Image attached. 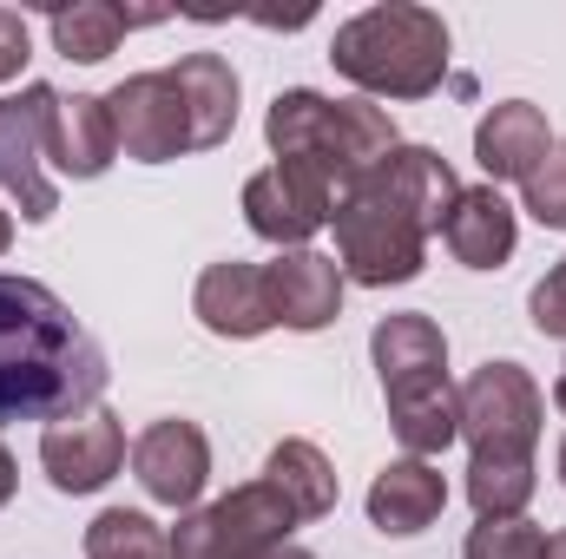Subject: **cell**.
Instances as JSON below:
<instances>
[{
  "mask_svg": "<svg viewBox=\"0 0 566 559\" xmlns=\"http://www.w3.org/2000/svg\"><path fill=\"white\" fill-rule=\"evenodd\" d=\"M60 93L53 86H20L0 99V191L20 204L27 224H46L60 211V191L46 178V126H53Z\"/></svg>",
  "mask_w": 566,
  "mask_h": 559,
  "instance_id": "cell-9",
  "label": "cell"
},
{
  "mask_svg": "<svg viewBox=\"0 0 566 559\" xmlns=\"http://www.w3.org/2000/svg\"><path fill=\"white\" fill-rule=\"evenodd\" d=\"M7 244H13V218L0 211V251H7Z\"/></svg>",
  "mask_w": 566,
  "mask_h": 559,
  "instance_id": "cell-31",
  "label": "cell"
},
{
  "mask_svg": "<svg viewBox=\"0 0 566 559\" xmlns=\"http://www.w3.org/2000/svg\"><path fill=\"white\" fill-rule=\"evenodd\" d=\"M86 559H171V534L139 507H106L86 527Z\"/></svg>",
  "mask_w": 566,
  "mask_h": 559,
  "instance_id": "cell-23",
  "label": "cell"
},
{
  "mask_svg": "<svg viewBox=\"0 0 566 559\" xmlns=\"http://www.w3.org/2000/svg\"><path fill=\"white\" fill-rule=\"evenodd\" d=\"M46 158L60 165V178H106V165L119 158V133L99 93H60L53 126H46Z\"/></svg>",
  "mask_w": 566,
  "mask_h": 559,
  "instance_id": "cell-19",
  "label": "cell"
},
{
  "mask_svg": "<svg viewBox=\"0 0 566 559\" xmlns=\"http://www.w3.org/2000/svg\"><path fill=\"white\" fill-rule=\"evenodd\" d=\"M363 184H376L382 198H396L428 238L448 224V211H454V198H461V184H454V171H448V158H441L434 145H396Z\"/></svg>",
  "mask_w": 566,
  "mask_h": 559,
  "instance_id": "cell-16",
  "label": "cell"
},
{
  "mask_svg": "<svg viewBox=\"0 0 566 559\" xmlns=\"http://www.w3.org/2000/svg\"><path fill=\"white\" fill-rule=\"evenodd\" d=\"M264 289H271V316L296 336L329 329L343 316V264L323 251H277V264H264Z\"/></svg>",
  "mask_w": 566,
  "mask_h": 559,
  "instance_id": "cell-13",
  "label": "cell"
},
{
  "mask_svg": "<svg viewBox=\"0 0 566 559\" xmlns=\"http://www.w3.org/2000/svg\"><path fill=\"white\" fill-rule=\"evenodd\" d=\"M264 139L277 158H310L336 191H356L389 151H396V119L369 99H323L310 86H290L264 113Z\"/></svg>",
  "mask_w": 566,
  "mask_h": 559,
  "instance_id": "cell-4",
  "label": "cell"
},
{
  "mask_svg": "<svg viewBox=\"0 0 566 559\" xmlns=\"http://www.w3.org/2000/svg\"><path fill=\"white\" fill-rule=\"evenodd\" d=\"M369 356H376V376L389 395V428L416 461L461 441V395L448 389V336L434 316H422V309L382 316L369 336Z\"/></svg>",
  "mask_w": 566,
  "mask_h": 559,
  "instance_id": "cell-2",
  "label": "cell"
},
{
  "mask_svg": "<svg viewBox=\"0 0 566 559\" xmlns=\"http://www.w3.org/2000/svg\"><path fill=\"white\" fill-rule=\"evenodd\" d=\"M133 474H139V487L158 507L191 514L198 494H205V481H211V441H205V428L198 421H178V415L151 421L139 441H133Z\"/></svg>",
  "mask_w": 566,
  "mask_h": 559,
  "instance_id": "cell-11",
  "label": "cell"
},
{
  "mask_svg": "<svg viewBox=\"0 0 566 559\" xmlns=\"http://www.w3.org/2000/svg\"><path fill=\"white\" fill-rule=\"evenodd\" d=\"M106 395V349L40 277L0 271V421H73Z\"/></svg>",
  "mask_w": 566,
  "mask_h": 559,
  "instance_id": "cell-1",
  "label": "cell"
},
{
  "mask_svg": "<svg viewBox=\"0 0 566 559\" xmlns=\"http://www.w3.org/2000/svg\"><path fill=\"white\" fill-rule=\"evenodd\" d=\"M554 402H560V415H566V369H560V382H554Z\"/></svg>",
  "mask_w": 566,
  "mask_h": 559,
  "instance_id": "cell-32",
  "label": "cell"
},
{
  "mask_svg": "<svg viewBox=\"0 0 566 559\" xmlns=\"http://www.w3.org/2000/svg\"><path fill=\"white\" fill-rule=\"evenodd\" d=\"M560 487H566V441H560Z\"/></svg>",
  "mask_w": 566,
  "mask_h": 559,
  "instance_id": "cell-33",
  "label": "cell"
},
{
  "mask_svg": "<svg viewBox=\"0 0 566 559\" xmlns=\"http://www.w3.org/2000/svg\"><path fill=\"white\" fill-rule=\"evenodd\" d=\"M13 481H20V474H13V454H7V447H0V507H7V500H13Z\"/></svg>",
  "mask_w": 566,
  "mask_h": 559,
  "instance_id": "cell-28",
  "label": "cell"
},
{
  "mask_svg": "<svg viewBox=\"0 0 566 559\" xmlns=\"http://www.w3.org/2000/svg\"><path fill=\"white\" fill-rule=\"evenodd\" d=\"M441 507H448V481H441L428 461H416V454L389 461V467L369 481V527L389 534V540L428 534V527L441 520Z\"/></svg>",
  "mask_w": 566,
  "mask_h": 559,
  "instance_id": "cell-17",
  "label": "cell"
},
{
  "mask_svg": "<svg viewBox=\"0 0 566 559\" xmlns=\"http://www.w3.org/2000/svg\"><path fill=\"white\" fill-rule=\"evenodd\" d=\"M264 481L290 500L296 520H323L336 507V467L316 441H277L271 461H264Z\"/></svg>",
  "mask_w": 566,
  "mask_h": 559,
  "instance_id": "cell-22",
  "label": "cell"
},
{
  "mask_svg": "<svg viewBox=\"0 0 566 559\" xmlns=\"http://www.w3.org/2000/svg\"><path fill=\"white\" fill-rule=\"evenodd\" d=\"M521 191H527V211H534L547 231H566V139H554V151L541 158V171H534Z\"/></svg>",
  "mask_w": 566,
  "mask_h": 559,
  "instance_id": "cell-25",
  "label": "cell"
},
{
  "mask_svg": "<svg viewBox=\"0 0 566 559\" xmlns=\"http://www.w3.org/2000/svg\"><path fill=\"white\" fill-rule=\"evenodd\" d=\"M191 309H198V323H205L211 336H224V342H251V336L277 329V316H271V289H264V271H258V264H244V257L211 264V271L198 277V289H191Z\"/></svg>",
  "mask_w": 566,
  "mask_h": 559,
  "instance_id": "cell-14",
  "label": "cell"
},
{
  "mask_svg": "<svg viewBox=\"0 0 566 559\" xmlns=\"http://www.w3.org/2000/svg\"><path fill=\"white\" fill-rule=\"evenodd\" d=\"M264 559H316L310 547H277V553H264Z\"/></svg>",
  "mask_w": 566,
  "mask_h": 559,
  "instance_id": "cell-30",
  "label": "cell"
},
{
  "mask_svg": "<svg viewBox=\"0 0 566 559\" xmlns=\"http://www.w3.org/2000/svg\"><path fill=\"white\" fill-rule=\"evenodd\" d=\"M329 60L349 86L376 99H428L448 80V27L428 7L389 0V7L343 20L329 40Z\"/></svg>",
  "mask_w": 566,
  "mask_h": 559,
  "instance_id": "cell-3",
  "label": "cell"
},
{
  "mask_svg": "<svg viewBox=\"0 0 566 559\" xmlns=\"http://www.w3.org/2000/svg\"><path fill=\"white\" fill-rule=\"evenodd\" d=\"M20 66H27V20L0 7V80H20Z\"/></svg>",
  "mask_w": 566,
  "mask_h": 559,
  "instance_id": "cell-27",
  "label": "cell"
},
{
  "mask_svg": "<svg viewBox=\"0 0 566 559\" xmlns=\"http://www.w3.org/2000/svg\"><path fill=\"white\" fill-rule=\"evenodd\" d=\"M514 238H521L514 204H507L494 184H461V198H454V211H448V224H441V244L454 251V264H468V271H501V264L514 257Z\"/></svg>",
  "mask_w": 566,
  "mask_h": 559,
  "instance_id": "cell-18",
  "label": "cell"
},
{
  "mask_svg": "<svg viewBox=\"0 0 566 559\" xmlns=\"http://www.w3.org/2000/svg\"><path fill=\"white\" fill-rule=\"evenodd\" d=\"M547 559H566V527L560 534H547Z\"/></svg>",
  "mask_w": 566,
  "mask_h": 559,
  "instance_id": "cell-29",
  "label": "cell"
},
{
  "mask_svg": "<svg viewBox=\"0 0 566 559\" xmlns=\"http://www.w3.org/2000/svg\"><path fill=\"white\" fill-rule=\"evenodd\" d=\"M106 113H113V133L119 151L139 158V165H171L178 151H191V119H185V99L171 86V73H133L106 93Z\"/></svg>",
  "mask_w": 566,
  "mask_h": 559,
  "instance_id": "cell-10",
  "label": "cell"
},
{
  "mask_svg": "<svg viewBox=\"0 0 566 559\" xmlns=\"http://www.w3.org/2000/svg\"><path fill=\"white\" fill-rule=\"evenodd\" d=\"M527 316H534V329H541V336L566 342V257H560V264H554L541 283H534V296H527Z\"/></svg>",
  "mask_w": 566,
  "mask_h": 559,
  "instance_id": "cell-26",
  "label": "cell"
},
{
  "mask_svg": "<svg viewBox=\"0 0 566 559\" xmlns=\"http://www.w3.org/2000/svg\"><path fill=\"white\" fill-rule=\"evenodd\" d=\"M329 211H336V184L310 158H277L244 184V224L277 251H310Z\"/></svg>",
  "mask_w": 566,
  "mask_h": 559,
  "instance_id": "cell-8",
  "label": "cell"
},
{
  "mask_svg": "<svg viewBox=\"0 0 566 559\" xmlns=\"http://www.w3.org/2000/svg\"><path fill=\"white\" fill-rule=\"evenodd\" d=\"M547 395L521 362H481L461 382V441L468 461H534Z\"/></svg>",
  "mask_w": 566,
  "mask_h": 559,
  "instance_id": "cell-6",
  "label": "cell"
},
{
  "mask_svg": "<svg viewBox=\"0 0 566 559\" xmlns=\"http://www.w3.org/2000/svg\"><path fill=\"white\" fill-rule=\"evenodd\" d=\"M336 224V257H343V277L369 283V289H389V283H416L428 264V231L396 204L382 198L376 184H356L336 198L329 211Z\"/></svg>",
  "mask_w": 566,
  "mask_h": 559,
  "instance_id": "cell-5",
  "label": "cell"
},
{
  "mask_svg": "<svg viewBox=\"0 0 566 559\" xmlns=\"http://www.w3.org/2000/svg\"><path fill=\"white\" fill-rule=\"evenodd\" d=\"M145 20H165V13H126V7H113V0H80V7H60L46 27H53V46L66 53V60H80V66H99L106 53H119V40L145 27Z\"/></svg>",
  "mask_w": 566,
  "mask_h": 559,
  "instance_id": "cell-21",
  "label": "cell"
},
{
  "mask_svg": "<svg viewBox=\"0 0 566 559\" xmlns=\"http://www.w3.org/2000/svg\"><path fill=\"white\" fill-rule=\"evenodd\" d=\"M290 500H283L271 481H244L231 487L224 500L211 507H191L178 527H171V559H264L290 547Z\"/></svg>",
  "mask_w": 566,
  "mask_h": 559,
  "instance_id": "cell-7",
  "label": "cell"
},
{
  "mask_svg": "<svg viewBox=\"0 0 566 559\" xmlns=\"http://www.w3.org/2000/svg\"><path fill=\"white\" fill-rule=\"evenodd\" d=\"M178 99H185V119H191V151H211V145L231 139L238 126V73L224 53H185L178 66H165Z\"/></svg>",
  "mask_w": 566,
  "mask_h": 559,
  "instance_id": "cell-20",
  "label": "cell"
},
{
  "mask_svg": "<svg viewBox=\"0 0 566 559\" xmlns=\"http://www.w3.org/2000/svg\"><path fill=\"white\" fill-rule=\"evenodd\" d=\"M547 151H554L547 113L527 106V99H501V106L474 126V165L488 171V184H527Z\"/></svg>",
  "mask_w": 566,
  "mask_h": 559,
  "instance_id": "cell-15",
  "label": "cell"
},
{
  "mask_svg": "<svg viewBox=\"0 0 566 559\" xmlns=\"http://www.w3.org/2000/svg\"><path fill=\"white\" fill-rule=\"evenodd\" d=\"M126 461V428L113 409H86L40 434V467L60 494H99Z\"/></svg>",
  "mask_w": 566,
  "mask_h": 559,
  "instance_id": "cell-12",
  "label": "cell"
},
{
  "mask_svg": "<svg viewBox=\"0 0 566 559\" xmlns=\"http://www.w3.org/2000/svg\"><path fill=\"white\" fill-rule=\"evenodd\" d=\"M461 559H547V527H534L527 514L521 520H481L468 534Z\"/></svg>",
  "mask_w": 566,
  "mask_h": 559,
  "instance_id": "cell-24",
  "label": "cell"
}]
</instances>
